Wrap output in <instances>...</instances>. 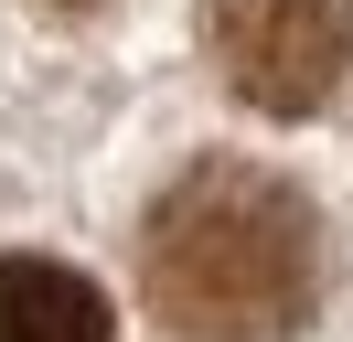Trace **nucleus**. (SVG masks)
<instances>
[{
	"label": "nucleus",
	"mask_w": 353,
	"mask_h": 342,
	"mask_svg": "<svg viewBox=\"0 0 353 342\" xmlns=\"http://www.w3.org/2000/svg\"><path fill=\"white\" fill-rule=\"evenodd\" d=\"M139 289H150L161 332H182V342H279V332L310 321L321 225H310V203L279 171L203 161L150 203Z\"/></svg>",
	"instance_id": "nucleus-1"
},
{
	"label": "nucleus",
	"mask_w": 353,
	"mask_h": 342,
	"mask_svg": "<svg viewBox=\"0 0 353 342\" xmlns=\"http://www.w3.org/2000/svg\"><path fill=\"white\" fill-rule=\"evenodd\" d=\"M203 43L257 118H310L353 64V0H203Z\"/></svg>",
	"instance_id": "nucleus-2"
},
{
	"label": "nucleus",
	"mask_w": 353,
	"mask_h": 342,
	"mask_svg": "<svg viewBox=\"0 0 353 342\" xmlns=\"http://www.w3.org/2000/svg\"><path fill=\"white\" fill-rule=\"evenodd\" d=\"M0 342H118V321L65 256H0Z\"/></svg>",
	"instance_id": "nucleus-3"
},
{
	"label": "nucleus",
	"mask_w": 353,
	"mask_h": 342,
	"mask_svg": "<svg viewBox=\"0 0 353 342\" xmlns=\"http://www.w3.org/2000/svg\"><path fill=\"white\" fill-rule=\"evenodd\" d=\"M54 11H97V0H54Z\"/></svg>",
	"instance_id": "nucleus-4"
}]
</instances>
